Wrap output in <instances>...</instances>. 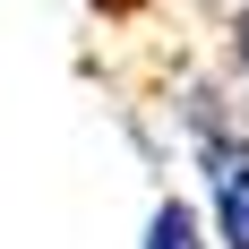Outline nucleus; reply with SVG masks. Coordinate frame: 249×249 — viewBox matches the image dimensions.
Instances as JSON below:
<instances>
[{"label":"nucleus","instance_id":"nucleus-1","mask_svg":"<svg viewBox=\"0 0 249 249\" xmlns=\"http://www.w3.org/2000/svg\"><path fill=\"white\" fill-rule=\"evenodd\" d=\"M198 163V215L215 249H249V129L215 138V146L189 155Z\"/></svg>","mask_w":249,"mask_h":249},{"label":"nucleus","instance_id":"nucleus-4","mask_svg":"<svg viewBox=\"0 0 249 249\" xmlns=\"http://www.w3.org/2000/svg\"><path fill=\"white\" fill-rule=\"evenodd\" d=\"M86 9H95V18H112V26H121V18H146L155 0H86Z\"/></svg>","mask_w":249,"mask_h":249},{"label":"nucleus","instance_id":"nucleus-3","mask_svg":"<svg viewBox=\"0 0 249 249\" xmlns=\"http://www.w3.org/2000/svg\"><path fill=\"white\" fill-rule=\"evenodd\" d=\"M224 60H232V86L249 95V0L232 9V26H224Z\"/></svg>","mask_w":249,"mask_h":249},{"label":"nucleus","instance_id":"nucleus-2","mask_svg":"<svg viewBox=\"0 0 249 249\" xmlns=\"http://www.w3.org/2000/svg\"><path fill=\"white\" fill-rule=\"evenodd\" d=\"M138 249H215L206 241V215L189 198H155L146 206V232H138Z\"/></svg>","mask_w":249,"mask_h":249}]
</instances>
